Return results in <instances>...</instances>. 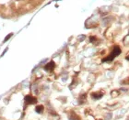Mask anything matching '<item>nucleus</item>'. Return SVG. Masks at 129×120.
Wrapping results in <instances>:
<instances>
[{"mask_svg": "<svg viewBox=\"0 0 129 120\" xmlns=\"http://www.w3.org/2000/svg\"><path fill=\"white\" fill-rule=\"evenodd\" d=\"M120 53H121V49H120L118 46H115L114 48H113V52L111 53L110 56L109 57H107V58H105L102 60V62H109V61H113V59L115 58V57H117V56L119 55Z\"/></svg>", "mask_w": 129, "mask_h": 120, "instance_id": "f257e3e1", "label": "nucleus"}, {"mask_svg": "<svg viewBox=\"0 0 129 120\" xmlns=\"http://www.w3.org/2000/svg\"><path fill=\"white\" fill-rule=\"evenodd\" d=\"M25 102L26 103H29V104H35L37 102V100H36L35 97H32L31 96H27L25 97Z\"/></svg>", "mask_w": 129, "mask_h": 120, "instance_id": "f03ea898", "label": "nucleus"}, {"mask_svg": "<svg viewBox=\"0 0 129 120\" xmlns=\"http://www.w3.org/2000/svg\"><path fill=\"white\" fill-rule=\"evenodd\" d=\"M54 66H55V64H54V62H50L48 64L45 65V67H44V69L46 70V71H52V70H54Z\"/></svg>", "mask_w": 129, "mask_h": 120, "instance_id": "7ed1b4c3", "label": "nucleus"}, {"mask_svg": "<svg viewBox=\"0 0 129 120\" xmlns=\"http://www.w3.org/2000/svg\"><path fill=\"white\" fill-rule=\"evenodd\" d=\"M102 96H103V95H102L101 93V94H97V93L92 94V97H93L94 99H100L101 97H102Z\"/></svg>", "mask_w": 129, "mask_h": 120, "instance_id": "20e7f679", "label": "nucleus"}, {"mask_svg": "<svg viewBox=\"0 0 129 120\" xmlns=\"http://www.w3.org/2000/svg\"><path fill=\"white\" fill-rule=\"evenodd\" d=\"M35 110H36V112H37V113L41 114L42 112L43 111V105H39V106H36Z\"/></svg>", "mask_w": 129, "mask_h": 120, "instance_id": "39448f33", "label": "nucleus"}, {"mask_svg": "<svg viewBox=\"0 0 129 120\" xmlns=\"http://www.w3.org/2000/svg\"><path fill=\"white\" fill-rule=\"evenodd\" d=\"M89 40H90V41H91V42H93V41L96 40V38H95V37H90V38H89Z\"/></svg>", "mask_w": 129, "mask_h": 120, "instance_id": "423d86ee", "label": "nucleus"}, {"mask_svg": "<svg viewBox=\"0 0 129 120\" xmlns=\"http://www.w3.org/2000/svg\"><path fill=\"white\" fill-rule=\"evenodd\" d=\"M11 36H12V34H9V35H8L7 37H6V39H5V41H6V40H8V39H9V38L11 37Z\"/></svg>", "mask_w": 129, "mask_h": 120, "instance_id": "0eeeda50", "label": "nucleus"}, {"mask_svg": "<svg viewBox=\"0 0 129 120\" xmlns=\"http://www.w3.org/2000/svg\"><path fill=\"white\" fill-rule=\"evenodd\" d=\"M126 60H128V61H129V56H127V57H126Z\"/></svg>", "mask_w": 129, "mask_h": 120, "instance_id": "6e6552de", "label": "nucleus"}]
</instances>
